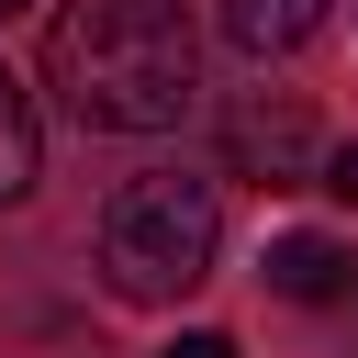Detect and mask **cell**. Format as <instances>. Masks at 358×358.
<instances>
[{"label": "cell", "instance_id": "1", "mask_svg": "<svg viewBox=\"0 0 358 358\" xmlns=\"http://www.w3.org/2000/svg\"><path fill=\"white\" fill-rule=\"evenodd\" d=\"M45 90L78 134H168L201 101V34L179 0H56Z\"/></svg>", "mask_w": 358, "mask_h": 358}, {"label": "cell", "instance_id": "2", "mask_svg": "<svg viewBox=\"0 0 358 358\" xmlns=\"http://www.w3.org/2000/svg\"><path fill=\"white\" fill-rule=\"evenodd\" d=\"M213 257H224V201H213V179L157 168V179H123V190H112V213H101V280H112L123 302H179V291L213 280Z\"/></svg>", "mask_w": 358, "mask_h": 358}, {"label": "cell", "instance_id": "3", "mask_svg": "<svg viewBox=\"0 0 358 358\" xmlns=\"http://www.w3.org/2000/svg\"><path fill=\"white\" fill-rule=\"evenodd\" d=\"M224 157H235L246 179H268V190H291V179H313V168H324V145H313V112H302V101H235V112H224Z\"/></svg>", "mask_w": 358, "mask_h": 358}, {"label": "cell", "instance_id": "4", "mask_svg": "<svg viewBox=\"0 0 358 358\" xmlns=\"http://www.w3.org/2000/svg\"><path fill=\"white\" fill-rule=\"evenodd\" d=\"M268 291H280V302H347V291H358V246H336V235H280V246H268Z\"/></svg>", "mask_w": 358, "mask_h": 358}, {"label": "cell", "instance_id": "5", "mask_svg": "<svg viewBox=\"0 0 358 358\" xmlns=\"http://www.w3.org/2000/svg\"><path fill=\"white\" fill-rule=\"evenodd\" d=\"M324 11H336V0H224V45L268 67V56L313 45V34H324Z\"/></svg>", "mask_w": 358, "mask_h": 358}, {"label": "cell", "instance_id": "6", "mask_svg": "<svg viewBox=\"0 0 358 358\" xmlns=\"http://www.w3.org/2000/svg\"><path fill=\"white\" fill-rule=\"evenodd\" d=\"M34 179H45V134H34V101L0 78V213H11Z\"/></svg>", "mask_w": 358, "mask_h": 358}, {"label": "cell", "instance_id": "7", "mask_svg": "<svg viewBox=\"0 0 358 358\" xmlns=\"http://www.w3.org/2000/svg\"><path fill=\"white\" fill-rule=\"evenodd\" d=\"M0 358H112V347H101L90 324H34V336H22V347H0Z\"/></svg>", "mask_w": 358, "mask_h": 358}, {"label": "cell", "instance_id": "8", "mask_svg": "<svg viewBox=\"0 0 358 358\" xmlns=\"http://www.w3.org/2000/svg\"><path fill=\"white\" fill-rule=\"evenodd\" d=\"M313 190H324V201H347V213H358V145H324V168H313Z\"/></svg>", "mask_w": 358, "mask_h": 358}, {"label": "cell", "instance_id": "9", "mask_svg": "<svg viewBox=\"0 0 358 358\" xmlns=\"http://www.w3.org/2000/svg\"><path fill=\"white\" fill-rule=\"evenodd\" d=\"M157 358H235V347H224V336H168Z\"/></svg>", "mask_w": 358, "mask_h": 358}, {"label": "cell", "instance_id": "10", "mask_svg": "<svg viewBox=\"0 0 358 358\" xmlns=\"http://www.w3.org/2000/svg\"><path fill=\"white\" fill-rule=\"evenodd\" d=\"M11 11H34V0H0V22H11Z\"/></svg>", "mask_w": 358, "mask_h": 358}]
</instances>
